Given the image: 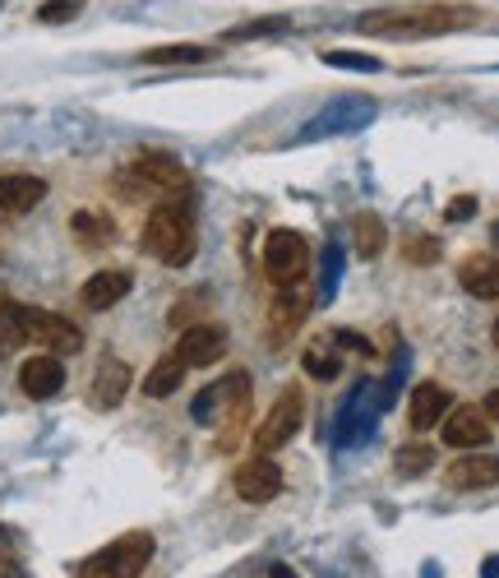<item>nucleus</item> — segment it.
<instances>
[{
	"label": "nucleus",
	"mask_w": 499,
	"mask_h": 578,
	"mask_svg": "<svg viewBox=\"0 0 499 578\" xmlns=\"http://www.w3.org/2000/svg\"><path fill=\"white\" fill-rule=\"evenodd\" d=\"M481 23L471 6H449V0H430V6H403V10H371L356 19V33L365 38H444Z\"/></svg>",
	"instance_id": "1"
},
{
	"label": "nucleus",
	"mask_w": 499,
	"mask_h": 578,
	"mask_svg": "<svg viewBox=\"0 0 499 578\" xmlns=\"http://www.w3.org/2000/svg\"><path fill=\"white\" fill-rule=\"evenodd\" d=\"M195 246H199V236H195V218H190L186 199H163L144 223V250L171 269H186L195 259Z\"/></svg>",
	"instance_id": "2"
},
{
	"label": "nucleus",
	"mask_w": 499,
	"mask_h": 578,
	"mask_svg": "<svg viewBox=\"0 0 499 578\" xmlns=\"http://www.w3.org/2000/svg\"><path fill=\"white\" fill-rule=\"evenodd\" d=\"M186 186H190V176L167 153H139L125 172H116V195H125V199H148V195L180 199Z\"/></svg>",
	"instance_id": "3"
},
{
	"label": "nucleus",
	"mask_w": 499,
	"mask_h": 578,
	"mask_svg": "<svg viewBox=\"0 0 499 578\" xmlns=\"http://www.w3.org/2000/svg\"><path fill=\"white\" fill-rule=\"evenodd\" d=\"M148 560H153V537L148 533H125L79 565V578H139L148 569Z\"/></svg>",
	"instance_id": "4"
},
{
	"label": "nucleus",
	"mask_w": 499,
	"mask_h": 578,
	"mask_svg": "<svg viewBox=\"0 0 499 578\" xmlns=\"http://www.w3.org/2000/svg\"><path fill=\"white\" fill-rule=\"evenodd\" d=\"M305 269H310V241H305V236L287 231V227L269 231V241H264V273H269V282L273 287H292V282L305 278Z\"/></svg>",
	"instance_id": "5"
},
{
	"label": "nucleus",
	"mask_w": 499,
	"mask_h": 578,
	"mask_svg": "<svg viewBox=\"0 0 499 578\" xmlns=\"http://www.w3.org/2000/svg\"><path fill=\"white\" fill-rule=\"evenodd\" d=\"M250 407V375H227V380H218V384H208L204 393H195V407H190V416L199 426H214V422H222V416H241Z\"/></svg>",
	"instance_id": "6"
},
{
	"label": "nucleus",
	"mask_w": 499,
	"mask_h": 578,
	"mask_svg": "<svg viewBox=\"0 0 499 578\" xmlns=\"http://www.w3.org/2000/svg\"><path fill=\"white\" fill-rule=\"evenodd\" d=\"M23 333H29L33 343H42L51 357H74L79 348H84V333H79V324L65 320V314H56V310L23 306Z\"/></svg>",
	"instance_id": "7"
},
{
	"label": "nucleus",
	"mask_w": 499,
	"mask_h": 578,
	"mask_svg": "<svg viewBox=\"0 0 499 578\" xmlns=\"http://www.w3.org/2000/svg\"><path fill=\"white\" fill-rule=\"evenodd\" d=\"M301 412H305L301 389H282V393H278V403H273V412L264 416V422H259L254 444H259V450H264V454L282 450V444L301 431Z\"/></svg>",
	"instance_id": "8"
},
{
	"label": "nucleus",
	"mask_w": 499,
	"mask_h": 578,
	"mask_svg": "<svg viewBox=\"0 0 499 578\" xmlns=\"http://www.w3.org/2000/svg\"><path fill=\"white\" fill-rule=\"evenodd\" d=\"M227 348H231V338L222 324H190V329H180L176 361L180 365H214L227 357Z\"/></svg>",
	"instance_id": "9"
},
{
	"label": "nucleus",
	"mask_w": 499,
	"mask_h": 578,
	"mask_svg": "<svg viewBox=\"0 0 499 578\" xmlns=\"http://www.w3.org/2000/svg\"><path fill=\"white\" fill-rule=\"evenodd\" d=\"M278 491H282V467L273 458H250L236 472V495H241L246 505H269Z\"/></svg>",
	"instance_id": "10"
},
{
	"label": "nucleus",
	"mask_w": 499,
	"mask_h": 578,
	"mask_svg": "<svg viewBox=\"0 0 499 578\" xmlns=\"http://www.w3.org/2000/svg\"><path fill=\"white\" fill-rule=\"evenodd\" d=\"M444 444H454V450H481V444H490V416L481 407H454L444 416Z\"/></svg>",
	"instance_id": "11"
},
{
	"label": "nucleus",
	"mask_w": 499,
	"mask_h": 578,
	"mask_svg": "<svg viewBox=\"0 0 499 578\" xmlns=\"http://www.w3.org/2000/svg\"><path fill=\"white\" fill-rule=\"evenodd\" d=\"M449 407H454V399H449V389L444 384H416L412 389V403H407V422H412V431H430V426H439L444 416H449Z\"/></svg>",
	"instance_id": "12"
},
{
	"label": "nucleus",
	"mask_w": 499,
	"mask_h": 578,
	"mask_svg": "<svg viewBox=\"0 0 499 578\" xmlns=\"http://www.w3.org/2000/svg\"><path fill=\"white\" fill-rule=\"evenodd\" d=\"M444 477L454 491H490L499 486V454H462Z\"/></svg>",
	"instance_id": "13"
},
{
	"label": "nucleus",
	"mask_w": 499,
	"mask_h": 578,
	"mask_svg": "<svg viewBox=\"0 0 499 578\" xmlns=\"http://www.w3.org/2000/svg\"><path fill=\"white\" fill-rule=\"evenodd\" d=\"M458 282H462L467 297L499 301V259L495 255H467L458 265Z\"/></svg>",
	"instance_id": "14"
},
{
	"label": "nucleus",
	"mask_w": 499,
	"mask_h": 578,
	"mask_svg": "<svg viewBox=\"0 0 499 578\" xmlns=\"http://www.w3.org/2000/svg\"><path fill=\"white\" fill-rule=\"evenodd\" d=\"M125 389H129V365H125V361H116V357H102L97 375H93V389H89L93 407H97V412H112V407H121Z\"/></svg>",
	"instance_id": "15"
},
{
	"label": "nucleus",
	"mask_w": 499,
	"mask_h": 578,
	"mask_svg": "<svg viewBox=\"0 0 499 578\" xmlns=\"http://www.w3.org/2000/svg\"><path fill=\"white\" fill-rule=\"evenodd\" d=\"M46 199V180L42 176H29V172H10L0 176V208L6 214H29Z\"/></svg>",
	"instance_id": "16"
},
{
	"label": "nucleus",
	"mask_w": 499,
	"mask_h": 578,
	"mask_svg": "<svg viewBox=\"0 0 499 578\" xmlns=\"http://www.w3.org/2000/svg\"><path fill=\"white\" fill-rule=\"evenodd\" d=\"M65 384V371H61V357H33V361H23V371H19V389L29 393V399H51V393H61Z\"/></svg>",
	"instance_id": "17"
},
{
	"label": "nucleus",
	"mask_w": 499,
	"mask_h": 578,
	"mask_svg": "<svg viewBox=\"0 0 499 578\" xmlns=\"http://www.w3.org/2000/svg\"><path fill=\"white\" fill-rule=\"evenodd\" d=\"M310 306H314V292H305V287H278V297H273V306H269V324H273V333H292L305 314H310Z\"/></svg>",
	"instance_id": "18"
},
{
	"label": "nucleus",
	"mask_w": 499,
	"mask_h": 578,
	"mask_svg": "<svg viewBox=\"0 0 499 578\" xmlns=\"http://www.w3.org/2000/svg\"><path fill=\"white\" fill-rule=\"evenodd\" d=\"M129 287H135V278H129L125 269H102L84 282V292H79V301H84L89 310H112L121 297H129Z\"/></svg>",
	"instance_id": "19"
},
{
	"label": "nucleus",
	"mask_w": 499,
	"mask_h": 578,
	"mask_svg": "<svg viewBox=\"0 0 499 578\" xmlns=\"http://www.w3.org/2000/svg\"><path fill=\"white\" fill-rule=\"evenodd\" d=\"M144 65H208L214 61V47H199V42H171V47H148Z\"/></svg>",
	"instance_id": "20"
},
{
	"label": "nucleus",
	"mask_w": 499,
	"mask_h": 578,
	"mask_svg": "<svg viewBox=\"0 0 499 578\" xmlns=\"http://www.w3.org/2000/svg\"><path fill=\"white\" fill-rule=\"evenodd\" d=\"M70 231H74V241H79V246H89V250L112 246V241H116L112 218H107V214H89V208H79V214L70 218Z\"/></svg>",
	"instance_id": "21"
},
{
	"label": "nucleus",
	"mask_w": 499,
	"mask_h": 578,
	"mask_svg": "<svg viewBox=\"0 0 499 578\" xmlns=\"http://www.w3.org/2000/svg\"><path fill=\"white\" fill-rule=\"evenodd\" d=\"M352 241H356V259H380L388 246V231L375 214H356L352 218Z\"/></svg>",
	"instance_id": "22"
},
{
	"label": "nucleus",
	"mask_w": 499,
	"mask_h": 578,
	"mask_svg": "<svg viewBox=\"0 0 499 578\" xmlns=\"http://www.w3.org/2000/svg\"><path fill=\"white\" fill-rule=\"evenodd\" d=\"M23 343H29V333H23V306L0 297V361L14 357Z\"/></svg>",
	"instance_id": "23"
},
{
	"label": "nucleus",
	"mask_w": 499,
	"mask_h": 578,
	"mask_svg": "<svg viewBox=\"0 0 499 578\" xmlns=\"http://www.w3.org/2000/svg\"><path fill=\"white\" fill-rule=\"evenodd\" d=\"M287 29H292L287 14H259V19H246V23H236V29H227L222 38L227 42H259V38H282Z\"/></svg>",
	"instance_id": "24"
},
{
	"label": "nucleus",
	"mask_w": 499,
	"mask_h": 578,
	"mask_svg": "<svg viewBox=\"0 0 499 578\" xmlns=\"http://www.w3.org/2000/svg\"><path fill=\"white\" fill-rule=\"evenodd\" d=\"M180 380H186V365H180L176 352H171V357H163V361H157L153 371L144 375V393H148V399H167V393L180 389Z\"/></svg>",
	"instance_id": "25"
},
{
	"label": "nucleus",
	"mask_w": 499,
	"mask_h": 578,
	"mask_svg": "<svg viewBox=\"0 0 499 578\" xmlns=\"http://www.w3.org/2000/svg\"><path fill=\"white\" fill-rule=\"evenodd\" d=\"M435 467V450L430 444H403L398 454H393V472L398 477H422V472Z\"/></svg>",
	"instance_id": "26"
},
{
	"label": "nucleus",
	"mask_w": 499,
	"mask_h": 578,
	"mask_svg": "<svg viewBox=\"0 0 499 578\" xmlns=\"http://www.w3.org/2000/svg\"><path fill=\"white\" fill-rule=\"evenodd\" d=\"M439 250H444V246L435 241V236H426V231H412L407 241H403V255L412 259V265H435Z\"/></svg>",
	"instance_id": "27"
},
{
	"label": "nucleus",
	"mask_w": 499,
	"mask_h": 578,
	"mask_svg": "<svg viewBox=\"0 0 499 578\" xmlns=\"http://www.w3.org/2000/svg\"><path fill=\"white\" fill-rule=\"evenodd\" d=\"M305 371H310L314 380H337V371H343V361H337L333 352L310 348V352H305Z\"/></svg>",
	"instance_id": "28"
},
{
	"label": "nucleus",
	"mask_w": 499,
	"mask_h": 578,
	"mask_svg": "<svg viewBox=\"0 0 499 578\" xmlns=\"http://www.w3.org/2000/svg\"><path fill=\"white\" fill-rule=\"evenodd\" d=\"M208 306H214V292H186V301L171 310V324H176V329H190V314H199V310H208Z\"/></svg>",
	"instance_id": "29"
},
{
	"label": "nucleus",
	"mask_w": 499,
	"mask_h": 578,
	"mask_svg": "<svg viewBox=\"0 0 499 578\" xmlns=\"http://www.w3.org/2000/svg\"><path fill=\"white\" fill-rule=\"evenodd\" d=\"M329 65H343V70H380L375 56H365V51H324Z\"/></svg>",
	"instance_id": "30"
},
{
	"label": "nucleus",
	"mask_w": 499,
	"mask_h": 578,
	"mask_svg": "<svg viewBox=\"0 0 499 578\" xmlns=\"http://www.w3.org/2000/svg\"><path fill=\"white\" fill-rule=\"evenodd\" d=\"M79 10H84V0H51V6L38 10V19L42 23H70Z\"/></svg>",
	"instance_id": "31"
},
{
	"label": "nucleus",
	"mask_w": 499,
	"mask_h": 578,
	"mask_svg": "<svg viewBox=\"0 0 499 578\" xmlns=\"http://www.w3.org/2000/svg\"><path fill=\"white\" fill-rule=\"evenodd\" d=\"M471 214H477V199H471V195H458L449 208H444V218H449V223H462V218H471Z\"/></svg>",
	"instance_id": "32"
},
{
	"label": "nucleus",
	"mask_w": 499,
	"mask_h": 578,
	"mask_svg": "<svg viewBox=\"0 0 499 578\" xmlns=\"http://www.w3.org/2000/svg\"><path fill=\"white\" fill-rule=\"evenodd\" d=\"M0 578H23L19 560L10 556V537H6V533H0Z\"/></svg>",
	"instance_id": "33"
},
{
	"label": "nucleus",
	"mask_w": 499,
	"mask_h": 578,
	"mask_svg": "<svg viewBox=\"0 0 499 578\" xmlns=\"http://www.w3.org/2000/svg\"><path fill=\"white\" fill-rule=\"evenodd\" d=\"M333 343H337V348H352V352H361V357H371V343H365V338H352L347 329H337Z\"/></svg>",
	"instance_id": "34"
},
{
	"label": "nucleus",
	"mask_w": 499,
	"mask_h": 578,
	"mask_svg": "<svg viewBox=\"0 0 499 578\" xmlns=\"http://www.w3.org/2000/svg\"><path fill=\"white\" fill-rule=\"evenodd\" d=\"M486 416H495V422H499V389L495 393H486V407H481Z\"/></svg>",
	"instance_id": "35"
},
{
	"label": "nucleus",
	"mask_w": 499,
	"mask_h": 578,
	"mask_svg": "<svg viewBox=\"0 0 499 578\" xmlns=\"http://www.w3.org/2000/svg\"><path fill=\"white\" fill-rule=\"evenodd\" d=\"M481 578H499V556H490V560L481 565Z\"/></svg>",
	"instance_id": "36"
},
{
	"label": "nucleus",
	"mask_w": 499,
	"mask_h": 578,
	"mask_svg": "<svg viewBox=\"0 0 499 578\" xmlns=\"http://www.w3.org/2000/svg\"><path fill=\"white\" fill-rule=\"evenodd\" d=\"M269 574H273V578H297V574H292V569H282V565H273V569H269Z\"/></svg>",
	"instance_id": "37"
},
{
	"label": "nucleus",
	"mask_w": 499,
	"mask_h": 578,
	"mask_svg": "<svg viewBox=\"0 0 499 578\" xmlns=\"http://www.w3.org/2000/svg\"><path fill=\"white\" fill-rule=\"evenodd\" d=\"M490 241H495V246H499V223H495V227H490Z\"/></svg>",
	"instance_id": "38"
},
{
	"label": "nucleus",
	"mask_w": 499,
	"mask_h": 578,
	"mask_svg": "<svg viewBox=\"0 0 499 578\" xmlns=\"http://www.w3.org/2000/svg\"><path fill=\"white\" fill-rule=\"evenodd\" d=\"M495 348H499V320H495Z\"/></svg>",
	"instance_id": "39"
},
{
	"label": "nucleus",
	"mask_w": 499,
	"mask_h": 578,
	"mask_svg": "<svg viewBox=\"0 0 499 578\" xmlns=\"http://www.w3.org/2000/svg\"><path fill=\"white\" fill-rule=\"evenodd\" d=\"M0 533H6V528H0Z\"/></svg>",
	"instance_id": "40"
}]
</instances>
